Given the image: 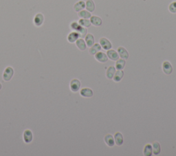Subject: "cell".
<instances>
[{
  "label": "cell",
  "mask_w": 176,
  "mask_h": 156,
  "mask_svg": "<svg viewBox=\"0 0 176 156\" xmlns=\"http://www.w3.org/2000/svg\"><path fill=\"white\" fill-rule=\"evenodd\" d=\"M14 75V69L12 67H7L6 68L4 69L3 76H2V78H3V80L6 82H8L10 81L13 76Z\"/></svg>",
  "instance_id": "6da1fadb"
},
{
  "label": "cell",
  "mask_w": 176,
  "mask_h": 156,
  "mask_svg": "<svg viewBox=\"0 0 176 156\" xmlns=\"http://www.w3.org/2000/svg\"><path fill=\"white\" fill-rule=\"evenodd\" d=\"M23 139L25 143L29 144L33 140V133L30 129H25L23 134Z\"/></svg>",
  "instance_id": "7a4b0ae2"
},
{
  "label": "cell",
  "mask_w": 176,
  "mask_h": 156,
  "mask_svg": "<svg viewBox=\"0 0 176 156\" xmlns=\"http://www.w3.org/2000/svg\"><path fill=\"white\" fill-rule=\"evenodd\" d=\"M81 82L79 79L76 78H74L70 81V90L72 92H77L78 91L80 90V87H81Z\"/></svg>",
  "instance_id": "3957f363"
},
{
  "label": "cell",
  "mask_w": 176,
  "mask_h": 156,
  "mask_svg": "<svg viewBox=\"0 0 176 156\" xmlns=\"http://www.w3.org/2000/svg\"><path fill=\"white\" fill-rule=\"evenodd\" d=\"M99 44L101 46V48L105 50H110L112 48V43L110 42L109 40H108L107 39L105 38V37H102V38L100 39Z\"/></svg>",
  "instance_id": "277c9868"
},
{
  "label": "cell",
  "mask_w": 176,
  "mask_h": 156,
  "mask_svg": "<svg viewBox=\"0 0 176 156\" xmlns=\"http://www.w3.org/2000/svg\"><path fill=\"white\" fill-rule=\"evenodd\" d=\"M163 71L164 73L166 75H170V74L173 72V67H172V65L171 64L170 62L167 61V60H166V61H164L163 63Z\"/></svg>",
  "instance_id": "5b68a950"
},
{
  "label": "cell",
  "mask_w": 176,
  "mask_h": 156,
  "mask_svg": "<svg viewBox=\"0 0 176 156\" xmlns=\"http://www.w3.org/2000/svg\"><path fill=\"white\" fill-rule=\"evenodd\" d=\"M33 22L35 26L40 27L44 22V16L42 13H37L34 16Z\"/></svg>",
  "instance_id": "8992f818"
},
{
  "label": "cell",
  "mask_w": 176,
  "mask_h": 156,
  "mask_svg": "<svg viewBox=\"0 0 176 156\" xmlns=\"http://www.w3.org/2000/svg\"><path fill=\"white\" fill-rule=\"evenodd\" d=\"M117 52L118 53L119 57H121V59L127 60L129 59V57H130V54H129L127 50L124 47H122V46L118 47V49H117Z\"/></svg>",
  "instance_id": "52a82bcc"
},
{
  "label": "cell",
  "mask_w": 176,
  "mask_h": 156,
  "mask_svg": "<svg viewBox=\"0 0 176 156\" xmlns=\"http://www.w3.org/2000/svg\"><path fill=\"white\" fill-rule=\"evenodd\" d=\"M94 57L97 60L98 62L102 63H106L108 60V57L107 54L103 52H98L97 54H94Z\"/></svg>",
  "instance_id": "ba28073f"
},
{
  "label": "cell",
  "mask_w": 176,
  "mask_h": 156,
  "mask_svg": "<svg viewBox=\"0 0 176 156\" xmlns=\"http://www.w3.org/2000/svg\"><path fill=\"white\" fill-rule=\"evenodd\" d=\"M106 54L107 56L108 59H109L110 60H114V61H116L118 59H119V55L118 52H116V50H107V53Z\"/></svg>",
  "instance_id": "9c48e42d"
},
{
  "label": "cell",
  "mask_w": 176,
  "mask_h": 156,
  "mask_svg": "<svg viewBox=\"0 0 176 156\" xmlns=\"http://www.w3.org/2000/svg\"><path fill=\"white\" fill-rule=\"evenodd\" d=\"M90 21L91 24L96 27H99L103 24L102 19L96 15H91V17L90 18Z\"/></svg>",
  "instance_id": "30bf717a"
},
{
  "label": "cell",
  "mask_w": 176,
  "mask_h": 156,
  "mask_svg": "<svg viewBox=\"0 0 176 156\" xmlns=\"http://www.w3.org/2000/svg\"><path fill=\"white\" fill-rule=\"evenodd\" d=\"M80 94L84 98H91L92 97L94 92L92 90H91L90 88L85 87L81 89V91H80Z\"/></svg>",
  "instance_id": "8fae6325"
},
{
  "label": "cell",
  "mask_w": 176,
  "mask_h": 156,
  "mask_svg": "<svg viewBox=\"0 0 176 156\" xmlns=\"http://www.w3.org/2000/svg\"><path fill=\"white\" fill-rule=\"evenodd\" d=\"M114 138L115 144H116L117 146H121L122 144H123L124 138H123V134H122L121 133L116 132V134H114Z\"/></svg>",
  "instance_id": "7c38bea8"
},
{
  "label": "cell",
  "mask_w": 176,
  "mask_h": 156,
  "mask_svg": "<svg viewBox=\"0 0 176 156\" xmlns=\"http://www.w3.org/2000/svg\"><path fill=\"white\" fill-rule=\"evenodd\" d=\"M85 41L86 43L87 47L90 48L94 44V37L92 34H87L85 37Z\"/></svg>",
  "instance_id": "4fadbf2b"
},
{
  "label": "cell",
  "mask_w": 176,
  "mask_h": 156,
  "mask_svg": "<svg viewBox=\"0 0 176 156\" xmlns=\"http://www.w3.org/2000/svg\"><path fill=\"white\" fill-rule=\"evenodd\" d=\"M79 38H80V37H79L78 32L73 31V32H70L68 35H67V41H68V42L71 43H73L74 42H76L77 39H79Z\"/></svg>",
  "instance_id": "5bb4252c"
},
{
  "label": "cell",
  "mask_w": 176,
  "mask_h": 156,
  "mask_svg": "<svg viewBox=\"0 0 176 156\" xmlns=\"http://www.w3.org/2000/svg\"><path fill=\"white\" fill-rule=\"evenodd\" d=\"M85 8V2L83 0H80L78 2L74 5V10L76 12L79 13L82 10H84Z\"/></svg>",
  "instance_id": "9a60e30c"
},
{
  "label": "cell",
  "mask_w": 176,
  "mask_h": 156,
  "mask_svg": "<svg viewBox=\"0 0 176 156\" xmlns=\"http://www.w3.org/2000/svg\"><path fill=\"white\" fill-rule=\"evenodd\" d=\"M105 144H107L108 146L109 147H113L115 144V141H114V136L111 134H107L105 136Z\"/></svg>",
  "instance_id": "2e32d148"
},
{
  "label": "cell",
  "mask_w": 176,
  "mask_h": 156,
  "mask_svg": "<svg viewBox=\"0 0 176 156\" xmlns=\"http://www.w3.org/2000/svg\"><path fill=\"white\" fill-rule=\"evenodd\" d=\"M75 43H76V47L79 48V50L81 51H84L86 50L87 45L85 40H84L83 38L78 39Z\"/></svg>",
  "instance_id": "e0dca14e"
},
{
  "label": "cell",
  "mask_w": 176,
  "mask_h": 156,
  "mask_svg": "<svg viewBox=\"0 0 176 156\" xmlns=\"http://www.w3.org/2000/svg\"><path fill=\"white\" fill-rule=\"evenodd\" d=\"M101 48V46H100L99 43H94L91 47L90 48V49H89V53L91 55H94L97 54V52H100Z\"/></svg>",
  "instance_id": "ac0fdd59"
},
{
  "label": "cell",
  "mask_w": 176,
  "mask_h": 156,
  "mask_svg": "<svg viewBox=\"0 0 176 156\" xmlns=\"http://www.w3.org/2000/svg\"><path fill=\"white\" fill-rule=\"evenodd\" d=\"M85 8L90 13H93L95 10L96 6L93 0H87L85 2Z\"/></svg>",
  "instance_id": "d6986e66"
},
{
  "label": "cell",
  "mask_w": 176,
  "mask_h": 156,
  "mask_svg": "<svg viewBox=\"0 0 176 156\" xmlns=\"http://www.w3.org/2000/svg\"><path fill=\"white\" fill-rule=\"evenodd\" d=\"M126 65V62L125 59H118L116 60V64H115V67L117 70H122L125 68Z\"/></svg>",
  "instance_id": "ffe728a7"
},
{
  "label": "cell",
  "mask_w": 176,
  "mask_h": 156,
  "mask_svg": "<svg viewBox=\"0 0 176 156\" xmlns=\"http://www.w3.org/2000/svg\"><path fill=\"white\" fill-rule=\"evenodd\" d=\"M124 76V72L123 70H117L115 72L114 77H113V80L115 82H120L122 79H123Z\"/></svg>",
  "instance_id": "44dd1931"
},
{
  "label": "cell",
  "mask_w": 176,
  "mask_h": 156,
  "mask_svg": "<svg viewBox=\"0 0 176 156\" xmlns=\"http://www.w3.org/2000/svg\"><path fill=\"white\" fill-rule=\"evenodd\" d=\"M143 154L145 156H151L153 154V149H152L151 144H147L145 146L143 149Z\"/></svg>",
  "instance_id": "7402d4cb"
},
{
  "label": "cell",
  "mask_w": 176,
  "mask_h": 156,
  "mask_svg": "<svg viewBox=\"0 0 176 156\" xmlns=\"http://www.w3.org/2000/svg\"><path fill=\"white\" fill-rule=\"evenodd\" d=\"M116 71V67L114 66H109L107 69L106 77L108 79H112L114 77V75Z\"/></svg>",
  "instance_id": "603a6c76"
},
{
  "label": "cell",
  "mask_w": 176,
  "mask_h": 156,
  "mask_svg": "<svg viewBox=\"0 0 176 156\" xmlns=\"http://www.w3.org/2000/svg\"><path fill=\"white\" fill-rule=\"evenodd\" d=\"M152 149H153V153L155 155H158L161 151V146L160 144L158 143V142H154V143L152 144Z\"/></svg>",
  "instance_id": "cb8c5ba5"
},
{
  "label": "cell",
  "mask_w": 176,
  "mask_h": 156,
  "mask_svg": "<svg viewBox=\"0 0 176 156\" xmlns=\"http://www.w3.org/2000/svg\"><path fill=\"white\" fill-rule=\"evenodd\" d=\"M78 15L81 19H90L91 17V13L87 10H82L78 13Z\"/></svg>",
  "instance_id": "d4e9b609"
},
{
  "label": "cell",
  "mask_w": 176,
  "mask_h": 156,
  "mask_svg": "<svg viewBox=\"0 0 176 156\" xmlns=\"http://www.w3.org/2000/svg\"><path fill=\"white\" fill-rule=\"evenodd\" d=\"M79 24L81 25V26L85 27V28H89L91 26V22L88 19H80L79 20Z\"/></svg>",
  "instance_id": "484cf974"
},
{
  "label": "cell",
  "mask_w": 176,
  "mask_h": 156,
  "mask_svg": "<svg viewBox=\"0 0 176 156\" xmlns=\"http://www.w3.org/2000/svg\"><path fill=\"white\" fill-rule=\"evenodd\" d=\"M82 26L79 24L78 22H73L70 24V28L75 32H78Z\"/></svg>",
  "instance_id": "4316f807"
},
{
  "label": "cell",
  "mask_w": 176,
  "mask_h": 156,
  "mask_svg": "<svg viewBox=\"0 0 176 156\" xmlns=\"http://www.w3.org/2000/svg\"><path fill=\"white\" fill-rule=\"evenodd\" d=\"M76 32H78L80 38H84V37L86 36V34H88V30H87L86 28L82 26L81 28V29H80L79 31Z\"/></svg>",
  "instance_id": "83f0119b"
},
{
  "label": "cell",
  "mask_w": 176,
  "mask_h": 156,
  "mask_svg": "<svg viewBox=\"0 0 176 156\" xmlns=\"http://www.w3.org/2000/svg\"><path fill=\"white\" fill-rule=\"evenodd\" d=\"M169 10L173 14L176 13V1L171 2L169 4Z\"/></svg>",
  "instance_id": "f1b7e54d"
},
{
  "label": "cell",
  "mask_w": 176,
  "mask_h": 156,
  "mask_svg": "<svg viewBox=\"0 0 176 156\" xmlns=\"http://www.w3.org/2000/svg\"><path fill=\"white\" fill-rule=\"evenodd\" d=\"M1 88H2V85H1V83H0V90H1Z\"/></svg>",
  "instance_id": "f546056e"
}]
</instances>
